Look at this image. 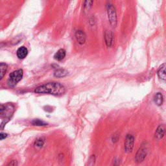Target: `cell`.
<instances>
[{
    "instance_id": "obj_5",
    "label": "cell",
    "mask_w": 166,
    "mask_h": 166,
    "mask_svg": "<svg viewBox=\"0 0 166 166\" xmlns=\"http://www.w3.org/2000/svg\"><path fill=\"white\" fill-rule=\"evenodd\" d=\"M134 144V138L131 134H128L126 137L125 142V151L127 153H130L133 150Z\"/></svg>"
},
{
    "instance_id": "obj_16",
    "label": "cell",
    "mask_w": 166,
    "mask_h": 166,
    "mask_svg": "<svg viewBox=\"0 0 166 166\" xmlns=\"http://www.w3.org/2000/svg\"><path fill=\"white\" fill-rule=\"evenodd\" d=\"M32 123L34 125H36V126H44L47 125V123L44 122L43 121L40 120V119H35L34 121H32Z\"/></svg>"
},
{
    "instance_id": "obj_13",
    "label": "cell",
    "mask_w": 166,
    "mask_h": 166,
    "mask_svg": "<svg viewBox=\"0 0 166 166\" xmlns=\"http://www.w3.org/2000/svg\"><path fill=\"white\" fill-rule=\"evenodd\" d=\"M154 101L158 106L162 105L164 102V97L162 94L160 93H157L154 97Z\"/></svg>"
},
{
    "instance_id": "obj_20",
    "label": "cell",
    "mask_w": 166,
    "mask_h": 166,
    "mask_svg": "<svg viewBox=\"0 0 166 166\" xmlns=\"http://www.w3.org/2000/svg\"><path fill=\"white\" fill-rule=\"evenodd\" d=\"M6 137H7V134H6L3 133V132H2V133H0V140H2V139H5Z\"/></svg>"
},
{
    "instance_id": "obj_4",
    "label": "cell",
    "mask_w": 166,
    "mask_h": 166,
    "mask_svg": "<svg viewBox=\"0 0 166 166\" xmlns=\"http://www.w3.org/2000/svg\"><path fill=\"white\" fill-rule=\"evenodd\" d=\"M107 8L109 22L112 27H116L117 23V12L116 8L112 4H108Z\"/></svg>"
},
{
    "instance_id": "obj_18",
    "label": "cell",
    "mask_w": 166,
    "mask_h": 166,
    "mask_svg": "<svg viewBox=\"0 0 166 166\" xmlns=\"http://www.w3.org/2000/svg\"><path fill=\"white\" fill-rule=\"evenodd\" d=\"M92 3H93V2L92 1H86L84 3V6L87 9H89V7H90V6H92Z\"/></svg>"
},
{
    "instance_id": "obj_21",
    "label": "cell",
    "mask_w": 166,
    "mask_h": 166,
    "mask_svg": "<svg viewBox=\"0 0 166 166\" xmlns=\"http://www.w3.org/2000/svg\"><path fill=\"white\" fill-rule=\"evenodd\" d=\"M5 109H6V108H5V107L4 105L0 104V112H3V111H4V110H5Z\"/></svg>"
},
{
    "instance_id": "obj_19",
    "label": "cell",
    "mask_w": 166,
    "mask_h": 166,
    "mask_svg": "<svg viewBox=\"0 0 166 166\" xmlns=\"http://www.w3.org/2000/svg\"><path fill=\"white\" fill-rule=\"evenodd\" d=\"M6 166H18V162L16 160H12Z\"/></svg>"
},
{
    "instance_id": "obj_2",
    "label": "cell",
    "mask_w": 166,
    "mask_h": 166,
    "mask_svg": "<svg viewBox=\"0 0 166 166\" xmlns=\"http://www.w3.org/2000/svg\"><path fill=\"white\" fill-rule=\"evenodd\" d=\"M23 72L22 70H18L12 72L9 75V78L8 79V85L10 87H15L18 82L22 80L23 77Z\"/></svg>"
},
{
    "instance_id": "obj_15",
    "label": "cell",
    "mask_w": 166,
    "mask_h": 166,
    "mask_svg": "<svg viewBox=\"0 0 166 166\" xmlns=\"http://www.w3.org/2000/svg\"><path fill=\"white\" fill-rule=\"evenodd\" d=\"M44 143H45V142H44V139H42V138H40V139H36V140L35 141L34 145H35V147L36 148H37V149H40V148H42L43 147V146H44Z\"/></svg>"
},
{
    "instance_id": "obj_17",
    "label": "cell",
    "mask_w": 166,
    "mask_h": 166,
    "mask_svg": "<svg viewBox=\"0 0 166 166\" xmlns=\"http://www.w3.org/2000/svg\"><path fill=\"white\" fill-rule=\"evenodd\" d=\"M95 161H96L95 156L94 155H92L90 158V160L88 161V165L87 166H94V164H95Z\"/></svg>"
},
{
    "instance_id": "obj_3",
    "label": "cell",
    "mask_w": 166,
    "mask_h": 166,
    "mask_svg": "<svg viewBox=\"0 0 166 166\" xmlns=\"http://www.w3.org/2000/svg\"><path fill=\"white\" fill-rule=\"evenodd\" d=\"M148 152V144L147 143L144 142L141 147L139 148L138 151L136 152V155L135 156V161L137 163H141L142 162L147 156Z\"/></svg>"
},
{
    "instance_id": "obj_6",
    "label": "cell",
    "mask_w": 166,
    "mask_h": 166,
    "mask_svg": "<svg viewBox=\"0 0 166 166\" xmlns=\"http://www.w3.org/2000/svg\"><path fill=\"white\" fill-rule=\"evenodd\" d=\"M104 40L107 47H111L114 42V35L111 31H107L104 35Z\"/></svg>"
},
{
    "instance_id": "obj_9",
    "label": "cell",
    "mask_w": 166,
    "mask_h": 166,
    "mask_svg": "<svg viewBox=\"0 0 166 166\" xmlns=\"http://www.w3.org/2000/svg\"><path fill=\"white\" fill-rule=\"evenodd\" d=\"M165 134V127L164 125H160L158 127L155 132V138L157 139H161L163 138Z\"/></svg>"
},
{
    "instance_id": "obj_7",
    "label": "cell",
    "mask_w": 166,
    "mask_h": 166,
    "mask_svg": "<svg viewBox=\"0 0 166 166\" xmlns=\"http://www.w3.org/2000/svg\"><path fill=\"white\" fill-rule=\"evenodd\" d=\"M75 38L79 44H84L86 42V36L85 33L82 31H77L75 33Z\"/></svg>"
},
{
    "instance_id": "obj_10",
    "label": "cell",
    "mask_w": 166,
    "mask_h": 166,
    "mask_svg": "<svg viewBox=\"0 0 166 166\" xmlns=\"http://www.w3.org/2000/svg\"><path fill=\"white\" fill-rule=\"evenodd\" d=\"M66 57V51L63 49H59L54 56V58L55 60L58 61H62V60L65 58Z\"/></svg>"
},
{
    "instance_id": "obj_14",
    "label": "cell",
    "mask_w": 166,
    "mask_h": 166,
    "mask_svg": "<svg viewBox=\"0 0 166 166\" xmlns=\"http://www.w3.org/2000/svg\"><path fill=\"white\" fill-rule=\"evenodd\" d=\"M68 71L64 69H58L55 71L54 75L57 77L61 78L66 76L68 75Z\"/></svg>"
},
{
    "instance_id": "obj_11",
    "label": "cell",
    "mask_w": 166,
    "mask_h": 166,
    "mask_svg": "<svg viewBox=\"0 0 166 166\" xmlns=\"http://www.w3.org/2000/svg\"><path fill=\"white\" fill-rule=\"evenodd\" d=\"M158 76L162 81L165 80V64H162L158 71Z\"/></svg>"
},
{
    "instance_id": "obj_1",
    "label": "cell",
    "mask_w": 166,
    "mask_h": 166,
    "mask_svg": "<svg viewBox=\"0 0 166 166\" xmlns=\"http://www.w3.org/2000/svg\"><path fill=\"white\" fill-rule=\"evenodd\" d=\"M65 87L58 83H48L37 87L35 92L36 94H48L54 96H62L65 93Z\"/></svg>"
},
{
    "instance_id": "obj_12",
    "label": "cell",
    "mask_w": 166,
    "mask_h": 166,
    "mask_svg": "<svg viewBox=\"0 0 166 166\" xmlns=\"http://www.w3.org/2000/svg\"><path fill=\"white\" fill-rule=\"evenodd\" d=\"M8 69V66L5 63H0V81L5 76L6 71Z\"/></svg>"
},
{
    "instance_id": "obj_8",
    "label": "cell",
    "mask_w": 166,
    "mask_h": 166,
    "mask_svg": "<svg viewBox=\"0 0 166 166\" xmlns=\"http://www.w3.org/2000/svg\"><path fill=\"white\" fill-rule=\"evenodd\" d=\"M28 54V50L25 47H24V46H22V47L18 48L16 52L17 57L19 59L25 58L26 57H27Z\"/></svg>"
}]
</instances>
